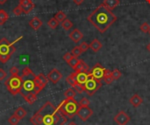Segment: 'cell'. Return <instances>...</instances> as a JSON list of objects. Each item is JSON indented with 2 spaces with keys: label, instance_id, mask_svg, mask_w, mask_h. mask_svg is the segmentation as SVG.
<instances>
[{
  "label": "cell",
  "instance_id": "cell-1",
  "mask_svg": "<svg viewBox=\"0 0 150 125\" xmlns=\"http://www.w3.org/2000/svg\"><path fill=\"white\" fill-rule=\"evenodd\" d=\"M52 102L47 101L30 119L34 125H64L68 119Z\"/></svg>",
  "mask_w": 150,
  "mask_h": 125
},
{
  "label": "cell",
  "instance_id": "cell-2",
  "mask_svg": "<svg viewBox=\"0 0 150 125\" xmlns=\"http://www.w3.org/2000/svg\"><path fill=\"white\" fill-rule=\"evenodd\" d=\"M87 20L94 27L97 28L101 33H105L113 23L117 20V17L103 4L97 6L94 11L89 14Z\"/></svg>",
  "mask_w": 150,
  "mask_h": 125
},
{
  "label": "cell",
  "instance_id": "cell-3",
  "mask_svg": "<svg viewBox=\"0 0 150 125\" xmlns=\"http://www.w3.org/2000/svg\"><path fill=\"white\" fill-rule=\"evenodd\" d=\"M21 39L22 37H19L16 40H14L13 42H9L8 39L5 38H3L0 40V61L2 63H6L10 60L11 56L16 51V47L13 46V45Z\"/></svg>",
  "mask_w": 150,
  "mask_h": 125
},
{
  "label": "cell",
  "instance_id": "cell-4",
  "mask_svg": "<svg viewBox=\"0 0 150 125\" xmlns=\"http://www.w3.org/2000/svg\"><path fill=\"white\" fill-rule=\"evenodd\" d=\"M79 108H80L79 103L74 98H66L58 106V109H60V111H61L65 116L68 118L74 117L76 115Z\"/></svg>",
  "mask_w": 150,
  "mask_h": 125
},
{
  "label": "cell",
  "instance_id": "cell-5",
  "mask_svg": "<svg viewBox=\"0 0 150 125\" xmlns=\"http://www.w3.org/2000/svg\"><path fill=\"white\" fill-rule=\"evenodd\" d=\"M22 83H23V78L22 76L15 75L11 76L9 79H7L5 82V85L7 88L8 91L13 96H16L18 94L20 93L22 88Z\"/></svg>",
  "mask_w": 150,
  "mask_h": 125
},
{
  "label": "cell",
  "instance_id": "cell-6",
  "mask_svg": "<svg viewBox=\"0 0 150 125\" xmlns=\"http://www.w3.org/2000/svg\"><path fill=\"white\" fill-rule=\"evenodd\" d=\"M84 92L89 96H93L94 94L102 87L101 80H98L92 77L91 75L86 80V82L83 85Z\"/></svg>",
  "mask_w": 150,
  "mask_h": 125
},
{
  "label": "cell",
  "instance_id": "cell-7",
  "mask_svg": "<svg viewBox=\"0 0 150 125\" xmlns=\"http://www.w3.org/2000/svg\"><path fill=\"white\" fill-rule=\"evenodd\" d=\"M34 87H35V83H34V79H29V78H27V80H23L22 88H21V91H20L21 96H25L26 95H27V94L33 92Z\"/></svg>",
  "mask_w": 150,
  "mask_h": 125
},
{
  "label": "cell",
  "instance_id": "cell-8",
  "mask_svg": "<svg viewBox=\"0 0 150 125\" xmlns=\"http://www.w3.org/2000/svg\"><path fill=\"white\" fill-rule=\"evenodd\" d=\"M105 68L103 67L99 63H97L93 67V68L89 71L91 75L98 80H102V79L104 78V75H105Z\"/></svg>",
  "mask_w": 150,
  "mask_h": 125
},
{
  "label": "cell",
  "instance_id": "cell-9",
  "mask_svg": "<svg viewBox=\"0 0 150 125\" xmlns=\"http://www.w3.org/2000/svg\"><path fill=\"white\" fill-rule=\"evenodd\" d=\"M92 109L91 108L88 107H80L76 115L79 116V118L81 119L83 122H86L89 117L92 116Z\"/></svg>",
  "mask_w": 150,
  "mask_h": 125
},
{
  "label": "cell",
  "instance_id": "cell-10",
  "mask_svg": "<svg viewBox=\"0 0 150 125\" xmlns=\"http://www.w3.org/2000/svg\"><path fill=\"white\" fill-rule=\"evenodd\" d=\"M130 116L125 111H119L114 116L113 120L118 125H126L130 121Z\"/></svg>",
  "mask_w": 150,
  "mask_h": 125
},
{
  "label": "cell",
  "instance_id": "cell-11",
  "mask_svg": "<svg viewBox=\"0 0 150 125\" xmlns=\"http://www.w3.org/2000/svg\"><path fill=\"white\" fill-rule=\"evenodd\" d=\"M47 79L50 81L53 82L54 84H56V83H58L59 80L63 78V75H62V73L60 72L58 69L54 68V69H52L51 71L48 73V75H47Z\"/></svg>",
  "mask_w": 150,
  "mask_h": 125
},
{
  "label": "cell",
  "instance_id": "cell-12",
  "mask_svg": "<svg viewBox=\"0 0 150 125\" xmlns=\"http://www.w3.org/2000/svg\"><path fill=\"white\" fill-rule=\"evenodd\" d=\"M34 83H35L36 86L41 87L43 89L46 87V85L47 84L48 79H47V76H45L44 74H39L37 76L34 77Z\"/></svg>",
  "mask_w": 150,
  "mask_h": 125
},
{
  "label": "cell",
  "instance_id": "cell-13",
  "mask_svg": "<svg viewBox=\"0 0 150 125\" xmlns=\"http://www.w3.org/2000/svg\"><path fill=\"white\" fill-rule=\"evenodd\" d=\"M76 82L77 84L84 85L86 82V80L91 76V73L89 72H76Z\"/></svg>",
  "mask_w": 150,
  "mask_h": 125
},
{
  "label": "cell",
  "instance_id": "cell-14",
  "mask_svg": "<svg viewBox=\"0 0 150 125\" xmlns=\"http://www.w3.org/2000/svg\"><path fill=\"white\" fill-rule=\"evenodd\" d=\"M68 36H69V38H70V39L76 44L78 43L79 41L84 38V34L80 32L78 29H74L72 32L69 33Z\"/></svg>",
  "mask_w": 150,
  "mask_h": 125
},
{
  "label": "cell",
  "instance_id": "cell-15",
  "mask_svg": "<svg viewBox=\"0 0 150 125\" xmlns=\"http://www.w3.org/2000/svg\"><path fill=\"white\" fill-rule=\"evenodd\" d=\"M29 26H31L34 30L37 31V30H39V28L41 27V26H42V21H41V20L39 19L38 17H34V18H33L29 21Z\"/></svg>",
  "mask_w": 150,
  "mask_h": 125
},
{
  "label": "cell",
  "instance_id": "cell-16",
  "mask_svg": "<svg viewBox=\"0 0 150 125\" xmlns=\"http://www.w3.org/2000/svg\"><path fill=\"white\" fill-rule=\"evenodd\" d=\"M75 72H89V67L87 66V64L83 60H80L78 64L76 65V67L74 68Z\"/></svg>",
  "mask_w": 150,
  "mask_h": 125
},
{
  "label": "cell",
  "instance_id": "cell-17",
  "mask_svg": "<svg viewBox=\"0 0 150 125\" xmlns=\"http://www.w3.org/2000/svg\"><path fill=\"white\" fill-rule=\"evenodd\" d=\"M102 46H103L102 43L100 42L97 39H93L91 42V44H89V48H91L94 53H97V52L102 48Z\"/></svg>",
  "mask_w": 150,
  "mask_h": 125
},
{
  "label": "cell",
  "instance_id": "cell-18",
  "mask_svg": "<svg viewBox=\"0 0 150 125\" xmlns=\"http://www.w3.org/2000/svg\"><path fill=\"white\" fill-rule=\"evenodd\" d=\"M119 4H120L119 0H104L103 3V5L106 6L109 10H111V11L116 8L118 5H119Z\"/></svg>",
  "mask_w": 150,
  "mask_h": 125
},
{
  "label": "cell",
  "instance_id": "cell-19",
  "mask_svg": "<svg viewBox=\"0 0 150 125\" xmlns=\"http://www.w3.org/2000/svg\"><path fill=\"white\" fill-rule=\"evenodd\" d=\"M129 102L131 103L134 107H139L143 102V100L141 99V97L139 96V95L135 94V95H134L131 98H130Z\"/></svg>",
  "mask_w": 150,
  "mask_h": 125
},
{
  "label": "cell",
  "instance_id": "cell-20",
  "mask_svg": "<svg viewBox=\"0 0 150 125\" xmlns=\"http://www.w3.org/2000/svg\"><path fill=\"white\" fill-rule=\"evenodd\" d=\"M66 81L68 84L70 85L72 88H74L76 84H77V82H76V72L72 73V74L69 75L67 78H66Z\"/></svg>",
  "mask_w": 150,
  "mask_h": 125
},
{
  "label": "cell",
  "instance_id": "cell-21",
  "mask_svg": "<svg viewBox=\"0 0 150 125\" xmlns=\"http://www.w3.org/2000/svg\"><path fill=\"white\" fill-rule=\"evenodd\" d=\"M26 100V101L27 103H29L30 105H32V104L34 103V101H37V95H35V94L34 92H31L27 94V95H26L25 96H23Z\"/></svg>",
  "mask_w": 150,
  "mask_h": 125
},
{
  "label": "cell",
  "instance_id": "cell-22",
  "mask_svg": "<svg viewBox=\"0 0 150 125\" xmlns=\"http://www.w3.org/2000/svg\"><path fill=\"white\" fill-rule=\"evenodd\" d=\"M103 80H104V81L106 83V84H111V83L114 80L113 77L112 76V71H110L108 69H105Z\"/></svg>",
  "mask_w": 150,
  "mask_h": 125
},
{
  "label": "cell",
  "instance_id": "cell-23",
  "mask_svg": "<svg viewBox=\"0 0 150 125\" xmlns=\"http://www.w3.org/2000/svg\"><path fill=\"white\" fill-rule=\"evenodd\" d=\"M9 18L8 13L5 11V10H0V26H3Z\"/></svg>",
  "mask_w": 150,
  "mask_h": 125
},
{
  "label": "cell",
  "instance_id": "cell-24",
  "mask_svg": "<svg viewBox=\"0 0 150 125\" xmlns=\"http://www.w3.org/2000/svg\"><path fill=\"white\" fill-rule=\"evenodd\" d=\"M14 115L15 116H17L19 119H23L25 116H26V111L22 108V107H18L16 110H15V112H14Z\"/></svg>",
  "mask_w": 150,
  "mask_h": 125
},
{
  "label": "cell",
  "instance_id": "cell-25",
  "mask_svg": "<svg viewBox=\"0 0 150 125\" xmlns=\"http://www.w3.org/2000/svg\"><path fill=\"white\" fill-rule=\"evenodd\" d=\"M76 95V92L73 88H68L65 92H64V96L66 98H75Z\"/></svg>",
  "mask_w": 150,
  "mask_h": 125
},
{
  "label": "cell",
  "instance_id": "cell-26",
  "mask_svg": "<svg viewBox=\"0 0 150 125\" xmlns=\"http://www.w3.org/2000/svg\"><path fill=\"white\" fill-rule=\"evenodd\" d=\"M62 26H63V28L65 31H68V30H70L73 27V23L69 19L66 18L64 21L62 22Z\"/></svg>",
  "mask_w": 150,
  "mask_h": 125
},
{
  "label": "cell",
  "instance_id": "cell-27",
  "mask_svg": "<svg viewBox=\"0 0 150 125\" xmlns=\"http://www.w3.org/2000/svg\"><path fill=\"white\" fill-rule=\"evenodd\" d=\"M54 18L57 20V21L63 22V21H64V20L67 18V16H66V14H65L63 11H60V12H58L55 15Z\"/></svg>",
  "mask_w": 150,
  "mask_h": 125
},
{
  "label": "cell",
  "instance_id": "cell-28",
  "mask_svg": "<svg viewBox=\"0 0 150 125\" xmlns=\"http://www.w3.org/2000/svg\"><path fill=\"white\" fill-rule=\"evenodd\" d=\"M30 76H33V77H35L34 74L33 73V71L30 69L29 67H25L22 71V78H25V77H27L29 78Z\"/></svg>",
  "mask_w": 150,
  "mask_h": 125
},
{
  "label": "cell",
  "instance_id": "cell-29",
  "mask_svg": "<svg viewBox=\"0 0 150 125\" xmlns=\"http://www.w3.org/2000/svg\"><path fill=\"white\" fill-rule=\"evenodd\" d=\"M59 21H57V20L55 18H50L48 21H47V26L51 28V29H55L57 28V26H59Z\"/></svg>",
  "mask_w": 150,
  "mask_h": 125
},
{
  "label": "cell",
  "instance_id": "cell-30",
  "mask_svg": "<svg viewBox=\"0 0 150 125\" xmlns=\"http://www.w3.org/2000/svg\"><path fill=\"white\" fill-rule=\"evenodd\" d=\"M34 7H35V5H34V3H32V4H30V5H26V6H24V7H21V9H22V11H23V13L28 14Z\"/></svg>",
  "mask_w": 150,
  "mask_h": 125
},
{
  "label": "cell",
  "instance_id": "cell-31",
  "mask_svg": "<svg viewBox=\"0 0 150 125\" xmlns=\"http://www.w3.org/2000/svg\"><path fill=\"white\" fill-rule=\"evenodd\" d=\"M71 54H73V56L74 57H78V56H80L82 54H83V51L81 50V48H80V46H75L72 50H71Z\"/></svg>",
  "mask_w": 150,
  "mask_h": 125
},
{
  "label": "cell",
  "instance_id": "cell-32",
  "mask_svg": "<svg viewBox=\"0 0 150 125\" xmlns=\"http://www.w3.org/2000/svg\"><path fill=\"white\" fill-rule=\"evenodd\" d=\"M19 120H20V119H19L17 116H15V115L13 114V116L8 119V122L11 125H17L18 123V122H19Z\"/></svg>",
  "mask_w": 150,
  "mask_h": 125
},
{
  "label": "cell",
  "instance_id": "cell-33",
  "mask_svg": "<svg viewBox=\"0 0 150 125\" xmlns=\"http://www.w3.org/2000/svg\"><path fill=\"white\" fill-rule=\"evenodd\" d=\"M79 60H78V58L77 57H73L70 60H69L68 62V64L73 69L76 67V65L78 64V62H79Z\"/></svg>",
  "mask_w": 150,
  "mask_h": 125
},
{
  "label": "cell",
  "instance_id": "cell-34",
  "mask_svg": "<svg viewBox=\"0 0 150 125\" xmlns=\"http://www.w3.org/2000/svg\"><path fill=\"white\" fill-rule=\"evenodd\" d=\"M112 76L113 77V79L115 80H118L119 78L122 76V74H121L120 71H119L118 69H114L113 71H112Z\"/></svg>",
  "mask_w": 150,
  "mask_h": 125
},
{
  "label": "cell",
  "instance_id": "cell-35",
  "mask_svg": "<svg viewBox=\"0 0 150 125\" xmlns=\"http://www.w3.org/2000/svg\"><path fill=\"white\" fill-rule=\"evenodd\" d=\"M139 29H141V32H143V33H149V31H150V26H149L147 22H145V23H143V24L141 26Z\"/></svg>",
  "mask_w": 150,
  "mask_h": 125
},
{
  "label": "cell",
  "instance_id": "cell-36",
  "mask_svg": "<svg viewBox=\"0 0 150 125\" xmlns=\"http://www.w3.org/2000/svg\"><path fill=\"white\" fill-rule=\"evenodd\" d=\"M89 101L87 99V98H83L81 101H80V102H79V105H80V107H88L89 105Z\"/></svg>",
  "mask_w": 150,
  "mask_h": 125
},
{
  "label": "cell",
  "instance_id": "cell-37",
  "mask_svg": "<svg viewBox=\"0 0 150 125\" xmlns=\"http://www.w3.org/2000/svg\"><path fill=\"white\" fill-rule=\"evenodd\" d=\"M22 13H23V11H22L21 7L19 6V5H18L17 7L14 8V10H13V14H14L15 16H20Z\"/></svg>",
  "mask_w": 150,
  "mask_h": 125
},
{
  "label": "cell",
  "instance_id": "cell-38",
  "mask_svg": "<svg viewBox=\"0 0 150 125\" xmlns=\"http://www.w3.org/2000/svg\"><path fill=\"white\" fill-rule=\"evenodd\" d=\"M32 3H33L32 0H19L18 5L20 6V7H24V6L28 5L30 4H32Z\"/></svg>",
  "mask_w": 150,
  "mask_h": 125
},
{
  "label": "cell",
  "instance_id": "cell-39",
  "mask_svg": "<svg viewBox=\"0 0 150 125\" xmlns=\"http://www.w3.org/2000/svg\"><path fill=\"white\" fill-rule=\"evenodd\" d=\"M80 48H81V50L83 51V53H84V52H86L89 48V45L87 44L86 42H82L81 44H80Z\"/></svg>",
  "mask_w": 150,
  "mask_h": 125
},
{
  "label": "cell",
  "instance_id": "cell-40",
  "mask_svg": "<svg viewBox=\"0 0 150 125\" xmlns=\"http://www.w3.org/2000/svg\"><path fill=\"white\" fill-rule=\"evenodd\" d=\"M18 68L17 67H11V69H10V73H11V75L13 76H15V75H18Z\"/></svg>",
  "mask_w": 150,
  "mask_h": 125
},
{
  "label": "cell",
  "instance_id": "cell-41",
  "mask_svg": "<svg viewBox=\"0 0 150 125\" xmlns=\"http://www.w3.org/2000/svg\"><path fill=\"white\" fill-rule=\"evenodd\" d=\"M73 57H74V56H73V54H72L71 53H66V54L63 55V60L68 63V62Z\"/></svg>",
  "mask_w": 150,
  "mask_h": 125
},
{
  "label": "cell",
  "instance_id": "cell-42",
  "mask_svg": "<svg viewBox=\"0 0 150 125\" xmlns=\"http://www.w3.org/2000/svg\"><path fill=\"white\" fill-rule=\"evenodd\" d=\"M5 78H6V72L2 68H0V81L4 80Z\"/></svg>",
  "mask_w": 150,
  "mask_h": 125
},
{
  "label": "cell",
  "instance_id": "cell-43",
  "mask_svg": "<svg viewBox=\"0 0 150 125\" xmlns=\"http://www.w3.org/2000/svg\"><path fill=\"white\" fill-rule=\"evenodd\" d=\"M41 90H42V88H41V87H39V86H36V85H35V87H34V88L33 92L35 94V95H38V94L41 93Z\"/></svg>",
  "mask_w": 150,
  "mask_h": 125
},
{
  "label": "cell",
  "instance_id": "cell-44",
  "mask_svg": "<svg viewBox=\"0 0 150 125\" xmlns=\"http://www.w3.org/2000/svg\"><path fill=\"white\" fill-rule=\"evenodd\" d=\"M84 0H73V2L76 5H82L84 3Z\"/></svg>",
  "mask_w": 150,
  "mask_h": 125
},
{
  "label": "cell",
  "instance_id": "cell-45",
  "mask_svg": "<svg viewBox=\"0 0 150 125\" xmlns=\"http://www.w3.org/2000/svg\"><path fill=\"white\" fill-rule=\"evenodd\" d=\"M7 1H8V0H0V5H4V4H5Z\"/></svg>",
  "mask_w": 150,
  "mask_h": 125
},
{
  "label": "cell",
  "instance_id": "cell-46",
  "mask_svg": "<svg viewBox=\"0 0 150 125\" xmlns=\"http://www.w3.org/2000/svg\"><path fill=\"white\" fill-rule=\"evenodd\" d=\"M147 51L150 53V43H148V45L147 46Z\"/></svg>",
  "mask_w": 150,
  "mask_h": 125
},
{
  "label": "cell",
  "instance_id": "cell-47",
  "mask_svg": "<svg viewBox=\"0 0 150 125\" xmlns=\"http://www.w3.org/2000/svg\"><path fill=\"white\" fill-rule=\"evenodd\" d=\"M68 125H77V124L76 122H69Z\"/></svg>",
  "mask_w": 150,
  "mask_h": 125
},
{
  "label": "cell",
  "instance_id": "cell-48",
  "mask_svg": "<svg viewBox=\"0 0 150 125\" xmlns=\"http://www.w3.org/2000/svg\"><path fill=\"white\" fill-rule=\"evenodd\" d=\"M146 2H147V3H148V4L150 5V0H146Z\"/></svg>",
  "mask_w": 150,
  "mask_h": 125
},
{
  "label": "cell",
  "instance_id": "cell-49",
  "mask_svg": "<svg viewBox=\"0 0 150 125\" xmlns=\"http://www.w3.org/2000/svg\"><path fill=\"white\" fill-rule=\"evenodd\" d=\"M149 33V34H150V31H149V33Z\"/></svg>",
  "mask_w": 150,
  "mask_h": 125
}]
</instances>
